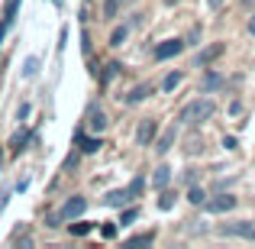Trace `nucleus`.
I'll list each match as a JSON object with an SVG mask.
<instances>
[{"label":"nucleus","mask_w":255,"mask_h":249,"mask_svg":"<svg viewBox=\"0 0 255 249\" xmlns=\"http://www.w3.org/2000/svg\"><path fill=\"white\" fill-rule=\"evenodd\" d=\"M213 113H217L213 100H207V97H197V100H191V104H187L184 110L178 113V120H181V123H187V126H194V123H204V120H210Z\"/></svg>","instance_id":"f257e3e1"},{"label":"nucleus","mask_w":255,"mask_h":249,"mask_svg":"<svg viewBox=\"0 0 255 249\" xmlns=\"http://www.w3.org/2000/svg\"><path fill=\"white\" fill-rule=\"evenodd\" d=\"M84 211H87V201L81 198V194H75V198H68V201H65V207H62V211L49 217V227H58V224H65V220H75V217H81Z\"/></svg>","instance_id":"f03ea898"},{"label":"nucleus","mask_w":255,"mask_h":249,"mask_svg":"<svg viewBox=\"0 0 255 249\" xmlns=\"http://www.w3.org/2000/svg\"><path fill=\"white\" fill-rule=\"evenodd\" d=\"M217 233H220V237H239V240L255 243V224H252V220H230V224H220Z\"/></svg>","instance_id":"7ed1b4c3"},{"label":"nucleus","mask_w":255,"mask_h":249,"mask_svg":"<svg viewBox=\"0 0 255 249\" xmlns=\"http://www.w3.org/2000/svg\"><path fill=\"white\" fill-rule=\"evenodd\" d=\"M184 52V39H165L162 45H155V58L158 62H165V58H174Z\"/></svg>","instance_id":"20e7f679"},{"label":"nucleus","mask_w":255,"mask_h":249,"mask_svg":"<svg viewBox=\"0 0 255 249\" xmlns=\"http://www.w3.org/2000/svg\"><path fill=\"white\" fill-rule=\"evenodd\" d=\"M204 207L210 214H226V211H233V207H236V198H233V194H217L213 201H204Z\"/></svg>","instance_id":"39448f33"},{"label":"nucleus","mask_w":255,"mask_h":249,"mask_svg":"<svg viewBox=\"0 0 255 249\" xmlns=\"http://www.w3.org/2000/svg\"><path fill=\"white\" fill-rule=\"evenodd\" d=\"M155 130H158L155 120H142V123H139V130H136V146H152Z\"/></svg>","instance_id":"423d86ee"},{"label":"nucleus","mask_w":255,"mask_h":249,"mask_svg":"<svg viewBox=\"0 0 255 249\" xmlns=\"http://www.w3.org/2000/svg\"><path fill=\"white\" fill-rule=\"evenodd\" d=\"M223 49H226L223 42H213V45H207V49H204V52L197 55V68H207L210 62H217V58L223 55Z\"/></svg>","instance_id":"0eeeda50"},{"label":"nucleus","mask_w":255,"mask_h":249,"mask_svg":"<svg viewBox=\"0 0 255 249\" xmlns=\"http://www.w3.org/2000/svg\"><path fill=\"white\" fill-rule=\"evenodd\" d=\"M19 3H23V0H10V3H6L3 23H0V42H3V32L10 29V26H13V19H16V10H19Z\"/></svg>","instance_id":"6e6552de"},{"label":"nucleus","mask_w":255,"mask_h":249,"mask_svg":"<svg viewBox=\"0 0 255 249\" xmlns=\"http://www.w3.org/2000/svg\"><path fill=\"white\" fill-rule=\"evenodd\" d=\"M107 123H110V120H107V113H104V110H91V113H87V126H91L94 133H104V130H107Z\"/></svg>","instance_id":"1a4fd4ad"},{"label":"nucleus","mask_w":255,"mask_h":249,"mask_svg":"<svg viewBox=\"0 0 255 249\" xmlns=\"http://www.w3.org/2000/svg\"><path fill=\"white\" fill-rule=\"evenodd\" d=\"M174 139H178V130H174V126H168V130H165V133H162V139H158V146H155V152H158V156H165V152H168V149H171V146H174Z\"/></svg>","instance_id":"9d476101"},{"label":"nucleus","mask_w":255,"mask_h":249,"mask_svg":"<svg viewBox=\"0 0 255 249\" xmlns=\"http://www.w3.org/2000/svg\"><path fill=\"white\" fill-rule=\"evenodd\" d=\"M168 181H171V168H168V165H158L155 175H152V185L162 191V188H168Z\"/></svg>","instance_id":"9b49d317"},{"label":"nucleus","mask_w":255,"mask_h":249,"mask_svg":"<svg viewBox=\"0 0 255 249\" xmlns=\"http://www.w3.org/2000/svg\"><path fill=\"white\" fill-rule=\"evenodd\" d=\"M126 201H132V198H129V191L123 188V191H110V194L104 198V204H107V207H123Z\"/></svg>","instance_id":"f8f14e48"},{"label":"nucleus","mask_w":255,"mask_h":249,"mask_svg":"<svg viewBox=\"0 0 255 249\" xmlns=\"http://www.w3.org/2000/svg\"><path fill=\"white\" fill-rule=\"evenodd\" d=\"M145 97H152V84H139V87H132L129 97H126V104H139V100H145Z\"/></svg>","instance_id":"ddd939ff"},{"label":"nucleus","mask_w":255,"mask_h":249,"mask_svg":"<svg viewBox=\"0 0 255 249\" xmlns=\"http://www.w3.org/2000/svg\"><path fill=\"white\" fill-rule=\"evenodd\" d=\"M78 146H81V152H87V156H91V152H97L100 146V139H91V136H84V133H78Z\"/></svg>","instance_id":"4468645a"},{"label":"nucleus","mask_w":255,"mask_h":249,"mask_svg":"<svg viewBox=\"0 0 255 249\" xmlns=\"http://www.w3.org/2000/svg\"><path fill=\"white\" fill-rule=\"evenodd\" d=\"M26 139H29V133H26V130H19V133H13V139H10V146H13V156H19V152H23L26 149Z\"/></svg>","instance_id":"2eb2a0df"},{"label":"nucleus","mask_w":255,"mask_h":249,"mask_svg":"<svg viewBox=\"0 0 255 249\" xmlns=\"http://www.w3.org/2000/svg\"><path fill=\"white\" fill-rule=\"evenodd\" d=\"M217 87H223V78L217 75V71H210V75L204 78V94H210V91H217Z\"/></svg>","instance_id":"dca6fc26"},{"label":"nucleus","mask_w":255,"mask_h":249,"mask_svg":"<svg viewBox=\"0 0 255 249\" xmlns=\"http://www.w3.org/2000/svg\"><path fill=\"white\" fill-rule=\"evenodd\" d=\"M174 198H178L174 191H165V188H162V198H158V207H162V211H171V207H174Z\"/></svg>","instance_id":"f3484780"},{"label":"nucleus","mask_w":255,"mask_h":249,"mask_svg":"<svg viewBox=\"0 0 255 249\" xmlns=\"http://www.w3.org/2000/svg\"><path fill=\"white\" fill-rule=\"evenodd\" d=\"M142 188H145V178L139 175V178L129 181V188H126V191H129V198H139V194H142Z\"/></svg>","instance_id":"a211bd4d"},{"label":"nucleus","mask_w":255,"mask_h":249,"mask_svg":"<svg viewBox=\"0 0 255 249\" xmlns=\"http://www.w3.org/2000/svg\"><path fill=\"white\" fill-rule=\"evenodd\" d=\"M120 3H123V0H104V16L113 19V16L120 13Z\"/></svg>","instance_id":"6ab92c4d"},{"label":"nucleus","mask_w":255,"mask_h":249,"mask_svg":"<svg viewBox=\"0 0 255 249\" xmlns=\"http://www.w3.org/2000/svg\"><path fill=\"white\" fill-rule=\"evenodd\" d=\"M39 75V58H26L23 65V78H36Z\"/></svg>","instance_id":"aec40b11"},{"label":"nucleus","mask_w":255,"mask_h":249,"mask_svg":"<svg viewBox=\"0 0 255 249\" xmlns=\"http://www.w3.org/2000/svg\"><path fill=\"white\" fill-rule=\"evenodd\" d=\"M187 201H191V204H204L207 191H204V188H191V191H187Z\"/></svg>","instance_id":"412c9836"},{"label":"nucleus","mask_w":255,"mask_h":249,"mask_svg":"<svg viewBox=\"0 0 255 249\" xmlns=\"http://www.w3.org/2000/svg\"><path fill=\"white\" fill-rule=\"evenodd\" d=\"M181 78H184V75H181V71H171V75H168V78H165V81H162V87H165V91H174V87L181 84Z\"/></svg>","instance_id":"4be33fe9"},{"label":"nucleus","mask_w":255,"mask_h":249,"mask_svg":"<svg viewBox=\"0 0 255 249\" xmlns=\"http://www.w3.org/2000/svg\"><path fill=\"white\" fill-rule=\"evenodd\" d=\"M126 36H129V29H126V26L113 29V36H110V45H123V42H126Z\"/></svg>","instance_id":"5701e85b"},{"label":"nucleus","mask_w":255,"mask_h":249,"mask_svg":"<svg viewBox=\"0 0 255 249\" xmlns=\"http://www.w3.org/2000/svg\"><path fill=\"white\" fill-rule=\"evenodd\" d=\"M155 240V233H139V237H129V246H149Z\"/></svg>","instance_id":"b1692460"},{"label":"nucleus","mask_w":255,"mask_h":249,"mask_svg":"<svg viewBox=\"0 0 255 249\" xmlns=\"http://www.w3.org/2000/svg\"><path fill=\"white\" fill-rule=\"evenodd\" d=\"M184 149H187V152L194 156L197 149H204V139H200V136H191V139H187V146H184Z\"/></svg>","instance_id":"393cba45"},{"label":"nucleus","mask_w":255,"mask_h":249,"mask_svg":"<svg viewBox=\"0 0 255 249\" xmlns=\"http://www.w3.org/2000/svg\"><path fill=\"white\" fill-rule=\"evenodd\" d=\"M117 71H120V65H117V62H110V65H107V71H104V78H100V81H104V84H107V81H113V78H117Z\"/></svg>","instance_id":"a878e982"},{"label":"nucleus","mask_w":255,"mask_h":249,"mask_svg":"<svg viewBox=\"0 0 255 249\" xmlns=\"http://www.w3.org/2000/svg\"><path fill=\"white\" fill-rule=\"evenodd\" d=\"M136 217H139V207H129V211L123 214V220H120V224L126 227V224H132V220H136Z\"/></svg>","instance_id":"bb28decb"},{"label":"nucleus","mask_w":255,"mask_h":249,"mask_svg":"<svg viewBox=\"0 0 255 249\" xmlns=\"http://www.w3.org/2000/svg\"><path fill=\"white\" fill-rule=\"evenodd\" d=\"M71 233H75V237H84V233H91V224H75Z\"/></svg>","instance_id":"cd10ccee"},{"label":"nucleus","mask_w":255,"mask_h":249,"mask_svg":"<svg viewBox=\"0 0 255 249\" xmlns=\"http://www.w3.org/2000/svg\"><path fill=\"white\" fill-rule=\"evenodd\" d=\"M197 39H200V29H191V32H187V42H184V45H194Z\"/></svg>","instance_id":"c85d7f7f"},{"label":"nucleus","mask_w":255,"mask_h":249,"mask_svg":"<svg viewBox=\"0 0 255 249\" xmlns=\"http://www.w3.org/2000/svg\"><path fill=\"white\" fill-rule=\"evenodd\" d=\"M223 146H226V149H236L239 143H236V136H226V139H223Z\"/></svg>","instance_id":"c756f323"},{"label":"nucleus","mask_w":255,"mask_h":249,"mask_svg":"<svg viewBox=\"0 0 255 249\" xmlns=\"http://www.w3.org/2000/svg\"><path fill=\"white\" fill-rule=\"evenodd\" d=\"M210 6H213V10H220V6H223V0H210Z\"/></svg>","instance_id":"7c9ffc66"},{"label":"nucleus","mask_w":255,"mask_h":249,"mask_svg":"<svg viewBox=\"0 0 255 249\" xmlns=\"http://www.w3.org/2000/svg\"><path fill=\"white\" fill-rule=\"evenodd\" d=\"M249 32H252V36H255V16L249 19Z\"/></svg>","instance_id":"2f4dec72"},{"label":"nucleus","mask_w":255,"mask_h":249,"mask_svg":"<svg viewBox=\"0 0 255 249\" xmlns=\"http://www.w3.org/2000/svg\"><path fill=\"white\" fill-rule=\"evenodd\" d=\"M243 3H246V6H255V0H243Z\"/></svg>","instance_id":"473e14b6"},{"label":"nucleus","mask_w":255,"mask_h":249,"mask_svg":"<svg viewBox=\"0 0 255 249\" xmlns=\"http://www.w3.org/2000/svg\"><path fill=\"white\" fill-rule=\"evenodd\" d=\"M165 3H168V6H174V3H178V0H165Z\"/></svg>","instance_id":"72a5a7b5"},{"label":"nucleus","mask_w":255,"mask_h":249,"mask_svg":"<svg viewBox=\"0 0 255 249\" xmlns=\"http://www.w3.org/2000/svg\"><path fill=\"white\" fill-rule=\"evenodd\" d=\"M0 165H3V152H0Z\"/></svg>","instance_id":"f704fd0d"},{"label":"nucleus","mask_w":255,"mask_h":249,"mask_svg":"<svg viewBox=\"0 0 255 249\" xmlns=\"http://www.w3.org/2000/svg\"><path fill=\"white\" fill-rule=\"evenodd\" d=\"M0 68H3V65H0Z\"/></svg>","instance_id":"c9c22d12"}]
</instances>
